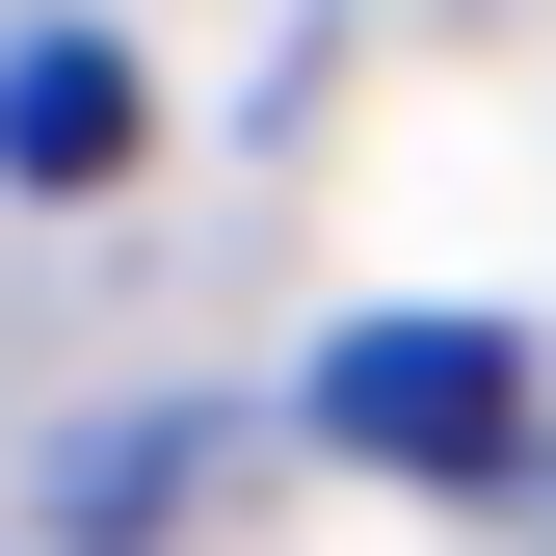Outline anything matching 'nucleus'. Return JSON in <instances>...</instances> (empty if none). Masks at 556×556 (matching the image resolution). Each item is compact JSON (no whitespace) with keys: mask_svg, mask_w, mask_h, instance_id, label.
<instances>
[{"mask_svg":"<svg viewBox=\"0 0 556 556\" xmlns=\"http://www.w3.org/2000/svg\"><path fill=\"white\" fill-rule=\"evenodd\" d=\"M106 132H132V80H106V53H27V80H0V160H27V186H80Z\"/></svg>","mask_w":556,"mask_h":556,"instance_id":"obj_2","label":"nucleus"},{"mask_svg":"<svg viewBox=\"0 0 556 556\" xmlns=\"http://www.w3.org/2000/svg\"><path fill=\"white\" fill-rule=\"evenodd\" d=\"M318 425H344V451H397V477H504L530 344H504V318H371V344H318Z\"/></svg>","mask_w":556,"mask_h":556,"instance_id":"obj_1","label":"nucleus"}]
</instances>
